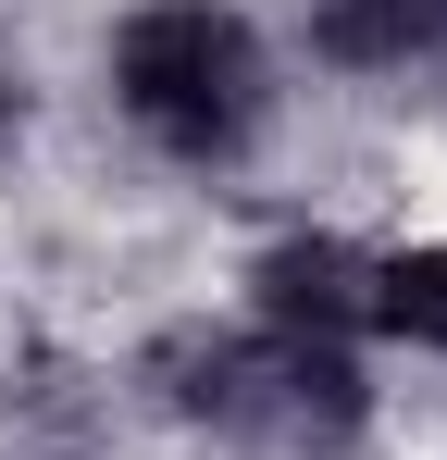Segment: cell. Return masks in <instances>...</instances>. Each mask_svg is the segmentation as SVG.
<instances>
[{
    "label": "cell",
    "mask_w": 447,
    "mask_h": 460,
    "mask_svg": "<svg viewBox=\"0 0 447 460\" xmlns=\"http://www.w3.org/2000/svg\"><path fill=\"white\" fill-rule=\"evenodd\" d=\"M112 87L174 162H224L261 125V38L224 0H149L112 38Z\"/></svg>",
    "instance_id": "1"
},
{
    "label": "cell",
    "mask_w": 447,
    "mask_h": 460,
    "mask_svg": "<svg viewBox=\"0 0 447 460\" xmlns=\"http://www.w3.org/2000/svg\"><path fill=\"white\" fill-rule=\"evenodd\" d=\"M187 411L249 423V436H274V448H336V436H361V361H348L336 336H286V323H261V336H236V349L199 361Z\"/></svg>",
    "instance_id": "2"
},
{
    "label": "cell",
    "mask_w": 447,
    "mask_h": 460,
    "mask_svg": "<svg viewBox=\"0 0 447 460\" xmlns=\"http://www.w3.org/2000/svg\"><path fill=\"white\" fill-rule=\"evenodd\" d=\"M261 311H274L286 336H336V349H348V323H372V261L348 236H286V249L261 261Z\"/></svg>",
    "instance_id": "3"
},
{
    "label": "cell",
    "mask_w": 447,
    "mask_h": 460,
    "mask_svg": "<svg viewBox=\"0 0 447 460\" xmlns=\"http://www.w3.org/2000/svg\"><path fill=\"white\" fill-rule=\"evenodd\" d=\"M311 50L336 75H398V63L447 50V0H323L311 13Z\"/></svg>",
    "instance_id": "4"
},
{
    "label": "cell",
    "mask_w": 447,
    "mask_h": 460,
    "mask_svg": "<svg viewBox=\"0 0 447 460\" xmlns=\"http://www.w3.org/2000/svg\"><path fill=\"white\" fill-rule=\"evenodd\" d=\"M372 323L447 361V236H435V249H385V261H372Z\"/></svg>",
    "instance_id": "5"
}]
</instances>
